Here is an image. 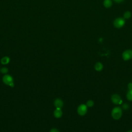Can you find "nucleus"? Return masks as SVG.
Masks as SVG:
<instances>
[{
	"mask_svg": "<svg viewBox=\"0 0 132 132\" xmlns=\"http://www.w3.org/2000/svg\"><path fill=\"white\" fill-rule=\"evenodd\" d=\"M94 102L92 101V100H88L87 102V103H86V105H87V107H92L93 105H94Z\"/></svg>",
	"mask_w": 132,
	"mask_h": 132,
	"instance_id": "obj_14",
	"label": "nucleus"
},
{
	"mask_svg": "<svg viewBox=\"0 0 132 132\" xmlns=\"http://www.w3.org/2000/svg\"><path fill=\"white\" fill-rule=\"evenodd\" d=\"M113 1L117 3H122V2H123L124 0H113Z\"/></svg>",
	"mask_w": 132,
	"mask_h": 132,
	"instance_id": "obj_18",
	"label": "nucleus"
},
{
	"mask_svg": "<svg viewBox=\"0 0 132 132\" xmlns=\"http://www.w3.org/2000/svg\"><path fill=\"white\" fill-rule=\"evenodd\" d=\"M126 98L129 101H132V89H129L126 94Z\"/></svg>",
	"mask_w": 132,
	"mask_h": 132,
	"instance_id": "obj_12",
	"label": "nucleus"
},
{
	"mask_svg": "<svg viewBox=\"0 0 132 132\" xmlns=\"http://www.w3.org/2000/svg\"><path fill=\"white\" fill-rule=\"evenodd\" d=\"M54 106L56 108H61L63 106V102L60 98H56L54 101Z\"/></svg>",
	"mask_w": 132,
	"mask_h": 132,
	"instance_id": "obj_7",
	"label": "nucleus"
},
{
	"mask_svg": "<svg viewBox=\"0 0 132 132\" xmlns=\"http://www.w3.org/2000/svg\"><path fill=\"white\" fill-rule=\"evenodd\" d=\"M127 132H132V130H129V131H128Z\"/></svg>",
	"mask_w": 132,
	"mask_h": 132,
	"instance_id": "obj_19",
	"label": "nucleus"
},
{
	"mask_svg": "<svg viewBox=\"0 0 132 132\" xmlns=\"http://www.w3.org/2000/svg\"><path fill=\"white\" fill-rule=\"evenodd\" d=\"M10 58L8 56H5L3 57L1 60V62L3 64H7L10 62Z\"/></svg>",
	"mask_w": 132,
	"mask_h": 132,
	"instance_id": "obj_10",
	"label": "nucleus"
},
{
	"mask_svg": "<svg viewBox=\"0 0 132 132\" xmlns=\"http://www.w3.org/2000/svg\"><path fill=\"white\" fill-rule=\"evenodd\" d=\"M128 89H132V82H130L128 84Z\"/></svg>",
	"mask_w": 132,
	"mask_h": 132,
	"instance_id": "obj_17",
	"label": "nucleus"
},
{
	"mask_svg": "<svg viewBox=\"0 0 132 132\" xmlns=\"http://www.w3.org/2000/svg\"><path fill=\"white\" fill-rule=\"evenodd\" d=\"M54 116L56 118H60L62 116V111L61 108H56L54 111Z\"/></svg>",
	"mask_w": 132,
	"mask_h": 132,
	"instance_id": "obj_8",
	"label": "nucleus"
},
{
	"mask_svg": "<svg viewBox=\"0 0 132 132\" xmlns=\"http://www.w3.org/2000/svg\"><path fill=\"white\" fill-rule=\"evenodd\" d=\"M111 0H104L103 2V5L106 8H110L112 6Z\"/></svg>",
	"mask_w": 132,
	"mask_h": 132,
	"instance_id": "obj_11",
	"label": "nucleus"
},
{
	"mask_svg": "<svg viewBox=\"0 0 132 132\" xmlns=\"http://www.w3.org/2000/svg\"><path fill=\"white\" fill-rule=\"evenodd\" d=\"M87 107H88L86 104H82L79 105L77 107V109L78 114L81 116L85 115L87 112V110H88Z\"/></svg>",
	"mask_w": 132,
	"mask_h": 132,
	"instance_id": "obj_3",
	"label": "nucleus"
},
{
	"mask_svg": "<svg viewBox=\"0 0 132 132\" xmlns=\"http://www.w3.org/2000/svg\"><path fill=\"white\" fill-rule=\"evenodd\" d=\"M0 72H1V70H0Z\"/></svg>",
	"mask_w": 132,
	"mask_h": 132,
	"instance_id": "obj_20",
	"label": "nucleus"
},
{
	"mask_svg": "<svg viewBox=\"0 0 132 132\" xmlns=\"http://www.w3.org/2000/svg\"><path fill=\"white\" fill-rule=\"evenodd\" d=\"M94 69L97 71H101L103 69V65L101 62H97L95 64Z\"/></svg>",
	"mask_w": 132,
	"mask_h": 132,
	"instance_id": "obj_9",
	"label": "nucleus"
},
{
	"mask_svg": "<svg viewBox=\"0 0 132 132\" xmlns=\"http://www.w3.org/2000/svg\"><path fill=\"white\" fill-rule=\"evenodd\" d=\"M125 23V21L123 18H118L114 20L113 22V25L115 27L117 28H120L124 25Z\"/></svg>",
	"mask_w": 132,
	"mask_h": 132,
	"instance_id": "obj_4",
	"label": "nucleus"
},
{
	"mask_svg": "<svg viewBox=\"0 0 132 132\" xmlns=\"http://www.w3.org/2000/svg\"><path fill=\"white\" fill-rule=\"evenodd\" d=\"M50 132H59V131L56 128H52L51 130H50Z\"/></svg>",
	"mask_w": 132,
	"mask_h": 132,
	"instance_id": "obj_16",
	"label": "nucleus"
},
{
	"mask_svg": "<svg viewBox=\"0 0 132 132\" xmlns=\"http://www.w3.org/2000/svg\"><path fill=\"white\" fill-rule=\"evenodd\" d=\"M111 100L113 104H116V105L120 104L122 102V99H121V96L117 94H113L111 96Z\"/></svg>",
	"mask_w": 132,
	"mask_h": 132,
	"instance_id": "obj_6",
	"label": "nucleus"
},
{
	"mask_svg": "<svg viewBox=\"0 0 132 132\" xmlns=\"http://www.w3.org/2000/svg\"><path fill=\"white\" fill-rule=\"evenodd\" d=\"M3 82L7 85L10 86V87H13L14 86L13 78V77L9 74H5L2 78Z\"/></svg>",
	"mask_w": 132,
	"mask_h": 132,
	"instance_id": "obj_2",
	"label": "nucleus"
},
{
	"mask_svg": "<svg viewBox=\"0 0 132 132\" xmlns=\"http://www.w3.org/2000/svg\"><path fill=\"white\" fill-rule=\"evenodd\" d=\"M8 72V69L6 67H3L1 69V72L2 74H6V73H7Z\"/></svg>",
	"mask_w": 132,
	"mask_h": 132,
	"instance_id": "obj_15",
	"label": "nucleus"
},
{
	"mask_svg": "<svg viewBox=\"0 0 132 132\" xmlns=\"http://www.w3.org/2000/svg\"><path fill=\"white\" fill-rule=\"evenodd\" d=\"M122 58L125 61L132 59V50H127L122 53Z\"/></svg>",
	"mask_w": 132,
	"mask_h": 132,
	"instance_id": "obj_5",
	"label": "nucleus"
},
{
	"mask_svg": "<svg viewBox=\"0 0 132 132\" xmlns=\"http://www.w3.org/2000/svg\"><path fill=\"white\" fill-rule=\"evenodd\" d=\"M111 117L114 120L120 119L122 115V110L120 107H114L111 111Z\"/></svg>",
	"mask_w": 132,
	"mask_h": 132,
	"instance_id": "obj_1",
	"label": "nucleus"
},
{
	"mask_svg": "<svg viewBox=\"0 0 132 132\" xmlns=\"http://www.w3.org/2000/svg\"><path fill=\"white\" fill-rule=\"evenodd\" d=\"M123 16H124V18L125 19H129V18L131 17V12H130V11H126V12L124 13Z\"/></svg>",
	"mask_w": 132,
	"mask_h": 132,
	"instance_id": "obj_13",
	"label": "nucleus"
}]
</instances>
